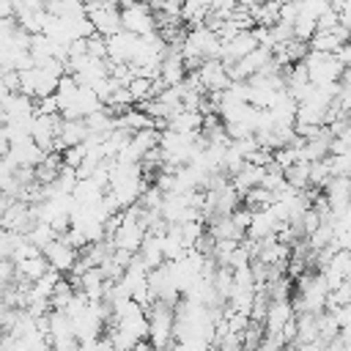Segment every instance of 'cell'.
Listing matches in <instances>:
<instances>
[{"label": "cell", "mask_w": 351, "mask_h": 351, "mask_svg": "<svg viewBox=\"0 0 351 351\" xmlns=\"http://www.w3.org/2000/svg\"><path fill=\"white\" fill-rule=\"evenodd\" d=\"M44 159V151L30 140V137H25V140H19V143H11L8 145V154H5V162L16 170V167H36L38 162Z\"/></svg>", "instance_id": "cell-12"}, {"label": "cell", "mask_w": 351, "mask_h": 351, "mask_svg": "<svg viewBox=\"0 0 351 351\" xmlns=\"http://www.w3.org/2000/svg\"><path fill=\"white\" fill-rule=\"evenodd\" d=\"M14 269H16V282H36L49 266H47L44 255H33V258H25V261L14 263Z\"/></svg>", "instance_id": "cell-18"}, {"label": "cell", "mask_w": 351, "mask_h": 351, "mask_svg": "<svg viewBox=\"0 0 351 351\" xmlns=\"http://www.w3.org/2000/svg\"><path fill=\"white\" fill-rule=\"evenodd\" d=\"M25 239L33 244V247H38V250H44L49 241H55L58 236H55V230L47 225V222H33L30 228H27V233H25Z\"/></svg>", "instance_id": "cell-19"}, {"label": "cell", "mask_w": 351, "mask_h": 351, "mask_svg": "<svg viewBox=\"0 0 351 351\" xmlns=\"http://www.w3.org/2000/svg\"><path fill=\"white\" fill-rule=\"evenodd\" d=\"M85 16L93 27L96 36L107 38L112 33L121 30V16H118V8L110 5V3H85Z\"/></svg>", "instance_id": "cell-6"}, {"label": "cell", "mask_w": 351, "mask_h": 351, "mask_svg": "<svg viewBox=\"0 0 351 351\" xmlns=\"http://www.w3.org/2000/svg\"><path fill=\"white\" fill-rule=\"evenodd\" d=\"M104 47H107V63L132 66L137 60V55H140V36L118 30V33L104 38Z\"/></svg>", "instance_id": "cell-4"}, {"label": "cell", "mask_w": 351, "mask_h": 351, "mask_svg": "<svg viewBox=\"0 0 351 351\" xmlns=\"http://www.w3.org/2000/svg\"><path fill=\"white\" fill-rule=\"evenodd\" d=\"M326 167H329V176H348V167H351V156L348 154H332L326 156Z\"/></svg>", "instance_id": "cell-20"}, {"label": "cell", "mask_w": 351, "mask_h": 351, "mask_svg": "<svg viewBox=\"0 0 351 351\" xmlns=\"http://www.w3.org/2000/svg\"><path fill=\"white\" fill-rule=\"evenodd\" d=\"M14 16V0H0V19Z\"/></svg>", "instance_id": "cell-23"}, {"label": "cell", "mask_w": 351, "mask_h": 351, "mask_svg": "<svg viewBox=\"0 0 351 351\" xmlns=\"http://www.w3.org/2000/svg\"><path fill=\"white\" fill-rule=\"evenodd\" d=\"M129 351H156V348H154V346H151L145 337H140V340H137V343H134Z\"/></svg>", "instance_id": "cell-24"}, {"label": "cell", "mask_w": 351, "mask_h": 351, "mask_svg": "<svg viewBox=\"0 0 351 351\" xmlns=\"http://www.w3.org/2000/svg\"><path fill=\"white\" fill-rule=\"evenodd\" d=\"M241 8H252V5H258V3H263V0H236Z\"/></svg>", "instance_id": "cell-27"}, {"label": "cell", "mask_w": 351, "mask_h": 351, "mask_svg": "<svg viewBox=\"0 0 351 351\" xmlns=\"http://www.w3.org/2000/svg\"><path fill=\"white\" fill-rule=\"evenodd\" d=\"M58 80H60V77H55L52 71L41 69V66H30V69L16 71V90L25 93V96H30L33 101H38V99L55 93Z\"/></svg>", "instance_id": "cell-3"}, {"label": "cell", "mask_w": 351, "mask_h": 351, "mask_svg": "<svg viewBox=\"0 0 351 351\" xmlns=\"http://www.w3.org/2000/svg\"><path fill=\"white\" fill-rule=\"evenodd\" d=\"M8 145H11V143H8V140L3 137V132H0V156H5V154H8Z\"/></svg>", "instance_id": "cell-26"}, {"label": "cell", "mask_w": 351, "mask_h": 351, "mask_svg": "<svg viewBox=\"0 0 351 351\" xmlns=\"http://www.w3.org/2000/svg\"><path fill=\"white\" fill-rule=\"evenodd\" d=\"M8 93H11V90H8V88H5V82H3V77H0V101H3V99H5V96H8Z\"/></svg>", "instance_id": "cell-28"}, {"label": "cell", "mask_w": 351, "mask_h": 351, "mask_svg": "<svg viewBox=\"0 0 351 351\" xmlns=\"http://www.w3.org/2000/svg\"><path fill=\"white\" fill-rule=\"evenodd\" d=\"M134 255L140 258V263H143L145 269L162 266V263H165V255H162L159 233H145V239L140 241V247H137V252H134Z\"/></svg>", "instance_id": "cell-17"}, {"label": "cell", "mask_w": 351, "mask_h": 351, "mask_svg": "<svg viewBox=\"0 0 351 351\" xmlns=\"http://www.w3.org/2000/svg\"><path fill=\"white\" fill-rule=\"evenodd\" d=\"M33 222H36V219H33L30 203H25V200H11V203L5 206V211L0 214V228H5V230H11V233H19V236H25Z\"/></svg>", "instance_id": "cell-11"}, {"label": "cell", "mask_w": 351, "mask_h": 351, "mask_svg": "<svg viewBox=\"0 0 351 351\" xmlns=\"http://www.w3.org/2000/svg\"><path fill=\"white\" fill-rule=\"evenodd\" d=\"M118 16H121V30H126V33L145 36V33L156 30L154 11L148 8V3H145V0H134L132 5L118 8Z\"/></svg>", "instance_id": "cell-5"}, {"label": "cell", "mask_w": 351, "mask_h": 351, "mask_svg": "<svg viewBox=\"0 0 351 351\" xmlns=\"http://www.w3.org/2000/svg\"><path fill=\"white\" fill-rule=\"evenodd\" d=\"M200 123H203V115L197 110H176L167 118V129L176 134H186V137L200 134Z\"/></svg>", "instance_id": "cell-16"}, {"label": "cell", "mask_w": 351, "mask_h": 351, "mask_svg": "<svg viewBox=\"0 0 351 351\" xmlns=\"http://www.w3.org/2000/svg\"><path fill=\"white\" fill-rule=\"evenodd\" d=\"M0 110L5 115V121H22V118H30L36 112V101L19 90L8 93L3 101H0Z\"/></svg>", "instance_id": "cell-15"}, {"label": "cell", "mask_w": 351, "mask_h": 351, "mask_svg": "<svg viewBox=\"0 0 351 351\" xmlns=\"http://www.w3.org/2000/svg\"><path fill=\"white\" fill-rule=\"evenodd\" d=\"M282 225H285V222H280V219L271 214V208L266 206V208H261V211H252L250 225L244 228V236H247V241H263V239H269V236H277Z\"/></svg>", "instance_id": "cell-10"}, {"label": "cell", "mask_w": 351, "mask_h": 351, "mask_svg": "<svg viewBox=\"0 0 351 351\" xmlns=\"http://www.w3.org/2000/svg\"><path fill=\"white\" fill-rule=\"evenodd\" d=\"M5 126V115H3V110H0V129Z\"/></svg>", "instance_id": "cell-29"}, {"label": "cell", "mask_w": 351, "mask_h": 351, "mask_svg": "<svg viewBox=\"0 0 351 351\" xmlns=\"http://www.w3.org/2000/svg\"><path fill=\"white\" fill-rule=\"evenodd\" d=\"M348 41V27H332V30H315L313 38L307 41V49L310 52H326V55H335L343 44Z\"/></svg>", "instance_id": "cell-13"}, {"label": "cell", "mask_w": 351, "mask_h": 351, "mask_svg": "<svg viewBox=\"0 0 351 351\" xmlns=\"http://www.w3.org/2000/svg\"><path fill=\"white\" fill-rule=\"evenodd\" d=\"M321 346L324 343H318V340L315 343H302V346H296V351H321Z\"/></svg>", "instance_id": "cell-25"}, {"label": "cell", "mask_w": 351, "mask_h": 351, "mask_svg": "<svg viewBox=\"0 0 351 351\" xmlns=\"http://www.w3.org/2000/svg\"><path fill=\"white\" fill-rule=\"evenodd\" d=\"M192 71H195V77H197V82H200V88H203L206 96H208V93H222V90L230 85V77H228L225 66H222L217 58L200 60Z\"/></svg>", "instance_id": "cell-7"}, {"label": "cell", "mask_w": 351, "mask_h": 351, "mask_svg": "<svg viewBox=\"0 0 351 351\" xmlns=\"http://www.w3.org/2000/svg\"><path fill=\"white\" fill-rule=\"evenodd\" d=\"M5 304H3V285H0V310H3Z\"/></svg>", "instance_id": "cell-30"}, {"label": "cell", "mask_w": 351, "mask_h": 351, "mask_svg": "<svg viewBox=\"0 0 351 351\" xmlns=\"http://www.w3.org/2000/svg\"><path fill=\"white\" fill-rule=\"evenodd\" d=\"M293 315H296V313H293L291 299H269V302H266L263 321H261L263 335H266V337H280L282 326H285L288 321H293Z\"/></svg>", "instance_id": "cell-8"}, {"label": "cell", "mask_w": 351, "mask_h": 351, "mask_svg": "<svg viewBox=\"0 0 351 351\" xmlns=\"http://www.w3.org/2000/svg\"><path fill=\"white\" fill-rule=\"evenodd\" d=\"M88 140V129L82 118H60V129H58V140H55V151L60 154L63 148L80 145Z\"/></svg>", "instance_id": "cell-14"}, {"label": "cell", "mask_w": 351, "mask_h": 351, "mask_svg": "<svg viewBox=\"0 0 351 351\" xmlns=\"http://www.w3.org/2000/svg\"><path fill=\"white\" fill-rule=\"evenodd\" d=\"M173 318H176L173 307L162 302H151V307L145 310V321H148L145 340L156 351H167L173 346Z\"/></svg>", "instance_id": "cell-1"}, {"label": "cell", "mask_w": 351, "mask_h": 351, "mask_svg": "<svg viewBox=\"0 0 351 351\" xmlns=\"http://www.w3.org/2000/svg\"><path fill=\"white\" fill-rule=\"evenodd\" d=\"M16 282V269H14V261L8 258H0V285H14Z\"/></svg>", "instance_id": "cell-22"}, {"label": "cell", "mask_w": 351, "mask_h": 351, "mask_svg": "<svg viewBox=\"0 0 351 351\" xmlns=\"http://www.w3.org/2000/svg\"><path fill=\"white\" fill-rule=\"evenodd\" d=\"M302 66H304V71H307L310 85H315V88H318V85H337L340 77L346 74V69L337 63V58H335V55H326V52H310V49H307Z\"/></svg>", "instance_id": "cell-2"}, {"label": "cell", "mask_w": 351, "mask_h": 351, "mask_svg": "<svg viewBox=\"0 0 351 351\" xmlns=\"http://www.w3.org/2000/svg\"><path fill=\"white\" fill-rule=\"evenodd\" d=\"M19 233H11V230H5V228H0V258H8L11 261V255H14V250H16V244H19Z\"/></svg>", "instance_id": "cell-21"}, {"label": "cell", "mask_w": 351, "mask_h": 351, "mask_svg": "<svg viewBox=\"0 0 351 351\" xmlns=\"http://www.w3.org/2000/svg\"><path fill=\"white\" fill-rule=\"evenodd\" d=\"M41 255H44V261H47V266H49L52 271H58V274H69L71 266L77 263L80 250H74L71 244H66V241L58 236L55 241H49V244L41 250Z\"/></svg>", "instance_id": "cell-9"}]
</instances>
